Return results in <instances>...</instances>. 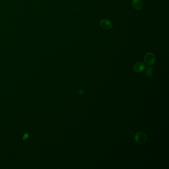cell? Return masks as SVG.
I'll list each match as a JSON object with an SVG mask.
<instances>
[{
    "label": "cell",
    "mask_w": 169,
    "mask_h": 169,
    "mask_svg": "<svg viewBox=\"0 0 169 169\" xmlns=\"http://www.w3.org/2000/svg\"><path fill=\"white\" fill-rule=\"evenodd\" d=\"M144 61L145 63L148 66H152L156 62V57L153 53H146L144 57Z\"/></svg>",
    "instance_id": "1"
},
{
    "label": "cell",
    "mask_w": 169,
    "mask_h": 169,
    "mask_svg": "<svg viewBox=\"0 0 169 169\" xmlns=\"http://www.w3.org/2000/svg\"><path fill=\"white\" fill-rule=\"evenodd\" d=\"M146 1H147V0H146Z\"/></svg>",
    "instance_id": "7"
},
{
    "label": "cell",
    "mask_w": 169,
    "mask_h": 169,
    "mask_svg": "<svg viewBox=\"0 0 169 169\" xmlns=\"http://www.w3.org/2000/svg\"><path fill=\"white\" fill-rule=\"evenodd\" d=\"M101 27L104 29H110L113 27V24L110 20L107 19H102L100 22Z\"/></svg>",
    "instance_id": "3"
},
{
    "label": "cell",
    "mask_w": 169,
    "mask_h": 169,
    "mask_svg": "<svg viewBox=\"0 0 169 169\" xmlns=\"http://www.w3.org/2000/svg\"><path fill=\"white\" fill-rule=\"evenodd\" d=\"M132 5L136 10H140L142 9L143 3L142 0H132Z\"/></svg>",
    "instance_id": "5"
},
{
    "label": "cell",
    "mask_w": 169,
    "mask_h": 169,
    "mask_svg": "<svg viewBox=\"0 0 169 169\" xmlns=\"http://www.w3.org/2000/svg\"><path fill=\"white\" fill-rule=\"evenodd\" d=\"M144 70H145V72H144L145 75L147 77H150L152 75V74H153V69L150 66H148L147 67H146L145 68Z\"/></svg>",
    "instance_id": "6"
},
{
    "label": "cell",
    "mask_w": 169,
    "mask_h": 169,
    "mask_svg": "<svg viewBox=\"0 0 169 169\" xmlns=\"http://www.w3.org/2000/svg\"><path fill=\"white\" fill-rule=\"evenodd\" d=\"M133 70L136 73H140L143 72L145 68L144 63L141 62H138L134 63L133 66Z\"/></svg>",
    "instance_id": "4"
},
{
    "label": "cell",
    "mask_w": 169,
    "mask_h": 169,
    "mask_svg": "<svg viewBox=\"0 0 169 169\" xmlns=\"http://www.w3.org/2000/svg\"><path fill=\"white\" fill-rule=\"evenodd\" d=\"M147 137L146 134L142 132H138L134 137L135 141L139 144H143L147 140Z\"/></svg>",
    "instance_id": "2"
}]
</instances>
